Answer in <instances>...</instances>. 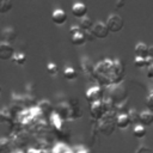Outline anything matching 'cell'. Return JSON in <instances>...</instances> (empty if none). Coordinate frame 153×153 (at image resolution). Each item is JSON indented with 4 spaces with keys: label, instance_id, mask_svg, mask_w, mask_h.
Instances as JSON below:
<instances>
[{
    "label": "cell",
    "instance_id": "1",
    "mask_svg": "<svg viewBox=\"0 0 153 153\" xmlns=\"http://www.w3.org/2000/svg\"><path fill=\"white\" fill-rule=\"evenodd\" d=\"M124 65L121 60L104 59L94 67L93 79L98 81L100 86H110L120 84L124 76Z\"/></svg>",
    "mask_w": 153,
    "mask_h": 153
},
{
    "label": "cell",
    "instance_id": "2",
    "mask_svg": "<svg viewBox=\"0 0 153 153\" xmlns=\"http://www.w3.org/2000/svg\"><path fill=\"white\" fill-rule=\"evenodd\" d=\"M127 96H128V90L121 82L108 86V99L114 105H118L122 102H124L127 99Z\"/></svg>",
    "mask_w": 153,
    "mask_h": 153
},
{
    "label": "cell",
    "instance_id": "3",
    "mask_svg": "<svg viewBox=\"0 0 153 153\" xmlns=\"http://www.w3.org/2000/svg\"><path fill=\"white\" fill-rule=\"evenodd\" d=\"M109 104H112L109 99H102V100H98V102L92 103L91 104V108H90V112H91L92 118L100 120L102 117H104L109 112V110H110Z\"/></svg>",
    "mask_w": 153,
    "mask_h": 153
},
{
    "label": "cell",
    "instance_id": "4",
    "mask_svg": "<svg viewBox=\"0 0 153 153\" xmlns=\"http://www.w3.org/2000/svg\"><path fill=\"white\" fill-rule=\"evenodd\" d=\"M100 124H99V130L104 134V135H111L115 130L116 126V118L110 117V114L108 112L104 117H102L100 120Z\"/></svg>",
    "mask_w": 153,
    "mask_h": 153
},
{
    "label": "cell",
    "instance_id": "5",
    "mask_svg": "<svg viewBox=\"0 0 153 153\" xmlns=\"http://www.w3.org/2000/svg\"><path fill=\"white\" fill-rule=\"evenodd\" d=\"M106 25H108L110 32L116 33V32H120V31L123 29V26H124V20H123V18H122L120 14L112 13V14H110V16L108 17V19H106Z\"/></svg>",
    "mask_w": 153,
    "mask_h": 153
},
{
    "label": "cell",
    "instance_id": "6",
    "mask_svg": "<svg viewBox=\"0 0 153 153\" xmlns=\"http://www.w3.org/2000/svg\"><path fill=\"white\" fill-rule=\"evenodd\" d=\"M14 48L12 47L11 43L8 42H0V60L2 61H8V60H12L13 56H14Z\"/></svg>",
    "mask_w": 153,
    "mask_h": 153
},
{
    "label": "cell",
    "instance_id": "7",
    "mask_svg": "<svg viewBox=\"0 0 153 153\" xmlns=\"http://www.w3.org/2000/svg\"><path fill=\"white\" fill-rule=\"evenodd\" d=\"M102 99H103V88L100 87V85L93 86L86 91V100L90 104L98 102V100H102Z\"/></svg>",
    "mask_w": 153,
    "mask_h": 153
},
{
    "label": "cell",
    "instance_id": "8",
    "mask_svg": "<svg viewBox=\"0 0 153 153\" xmlns=\"http://www.w3.org/2000/svg\"><path fill=\"white\" fill-rule=\"evenodd\" d=\"M92 32H93V35L96 36V38L103 39V38H106V37H108V35L110 33V30H109L106 23L97 22V23H94L93 26H92Z\"/></svg>",
    "mask_w": 153,
    "mask_h": 153
},
{
    "label": "cell",
    "instance_id": "9",
    "mask_svg": "<svg viewBox=\"0 0 153 153\" xmlns=\"http://www.w3.org/2000/svg\"><path fill=\"white\" fill-rule=\"evenodd\" d=\"M80 67H81V71H82V73H84V75H86L87 78H91V76H93V73H94V65H93V62L88 59V57H86V56H84L81 60H80Z\"/></svg>",
    "mask_w": 153,
    "mask_h": 153
},
{
    "label": "cell",
    "instance_id": "10",
    "mask_svg": "<svg viewBox=\"0 0 153 153\" xmlns=\"http://www.w3.org/2000/svg\"><path fill=\"white\" fill-rule=\"evenodd\" d=\"M71 11H72L73 17L81 19V18L86 17V14H87V6L84 2H75V4H73Z\"/></svg>",
    "mask_w": 153,
    "mask_h": 153
},
{
    "label": "cell",
    "instance_id": "11",
    "mask_svg": "<svg viewBox=\"0 0 153 153\" xmlns=\"http://www.w3.org/2000/svg\"><path fill=\"white\" fill-rule=\"evenodd\" d=\"M51 20L54 24L56 25H63L67 22V14L61 8H56L53 13H51Z\"/></svg>",
    "mask_w": 153,
    "mask_h": 153
},
{
    "label": "cell",
    "instance_id": "12",
    "mask_svg": "<svg viewBox=\"0 0 153 153\" xmlns=\"http://www.w3.org/2000/svg\"><path fill=\"white\" fill-rule=\"evenodd\" d=\"M1 38L2 41L5 42H8V43H13L17 38V31L12 27V26H7L5 27L2 31H1Z\"/></svg>",
    "mask_w": 153,
    "mask_h": 153
},
{
    "label": "cell",
    "instance_id": "13",
    "mask_svg": "<svg viewBox=\"0 0 153 153\" xmlns=\"http://www.w3.org/2000/svg\"><path fill=\"white\" fill-rule=\"evenodd\" d=\"M139 122H140L141 124H143L145 127L152 126V124H153V111H151L149 109L141 111V112H140Z\"/></svg>",
    "mask_w": 153,
    "mask_h": 153
},
{
    "label": "cell",
    "instance_id": "14",
    "mask_svg": "<svg viewBox=\"0 0 153 153\" xmlns=\"http://www.w3.org/2000/svg\"><path fill=\"white\" fill-rule=\"evenodd\" d=\"M130 123H131V122H130V118H129L128 114L122 112V114H118V115L116 116V126H117L120 129H127Z\"/></svg>",
    "mask_w": 153,
    "mask_h": 153
},
{
    "label": "cell",
    "instance_id": "15",
    "mask_svg": "<svg viewBox=\"0 0 153 153\" xmlns=\"http://www.w3.org/2000/svg\"><path fill=\"white\" fill-rule=\"evenodd\" d=\"M87 42V39H86V37H85V35H84V31L82 30H79V31H76L75 33H73V35H71V43L73 44V45H82V44H85Z\"/></svg>",
    "mask_w": 153,
    "mask_h": 153
},
{
    "label": "cell",
    "instance_id": "16",
    "mask_svg": "<svg viewBox=\"0 0 153 153\" xmlns=\"http://www.w3.org/2000/svg\"><path fill=\"white\" fill-rule=\"evenodd\" d=\"M153 63V57L152 56H147V57H142V56H135L134 59V65L137 68H143V67H148Z\"/></svg>",
    "mask_w": 153,
    "mask_h": 153
},
{
    "label": "cell",
    "instance_id": "17",
    "mask_svg": "<svg viewBox=\"0 0 153 153\" xmlns=\"http://www.w3.org/2000/svg\"><path fill=\"white\" fill-rule=\"evenodd\" d=\"M148 48H149V45H147V44L143 43V42L136 43V44H135V48H134L135 56H142V57L149 56V55H148Z\"/></svg>",
    "mask_w": 153,
    "mask_h": 153
},
{
    "label": "cell",
    "instance_id": "18",
    "mask_svg": "<svg viewBox=\"0 0 153 153\" xmlns=\"http://www.w3.org/2000/svg\"><path fill=\"white\" fill-rule=\"evenodd\" d=\"M38 109L42 115H50L53 112V106L48 100H41L38 103Z\"/></svg>",
    "mask_w": 153,
    "mask_h": 153
},
{
    "label": "cell",
    "instance_id": "19",
    "mask_svg": "<svg viewBox=\"0 0 153 153\" xmlns=\"http://www.w3.org/2000/svg\"><path fill=\"white\" fill-rule=\"evenodd\" d=\"M13 7L12 0H0V14L8 13Z\"/></svg>",
    "mask_w": 153,
    "mask_h": 153
},
{
    "label": "cell",
    "instance_id": "20",
    "mask_svg": "<svg viewBox=\"0 0 153 153\" xmlns=\"http://www.w3.org/2000/svg\"><path fill=\"white\" fill-rule=\"evenodd\" d=\"M133 134H134V136L135 137H137V139H141V137H143L145 135H146V127L143 126V124H136L135 127H134V129H133Z\"/></svg>",
    "mask_w": 153,
    "mask_h": 153
},
{
    "label": "cell",
    "instance_id": "21",
    "mask_svg": "<svg viewBox=\"0 0 153 153\" xmlns=\"http://www.w3.org/2000/svg\"><path fill=\"white\" fill-rule=\"evenodd\" d=\"M63 76H65V79H67V80H74V79H76V71L73 68V67H65V69H63Z\"/></svg>",
    "mask_w": 153,
    "mask_h": 153
},
{
    "label": "cell",
    "instance_id": "22",
    "mask_svg": "<svg viewBox=\"0 0 153 153\" xmlns=\"http://www.w3.org/2000/svg\"><path fill=\"white\" fill-rule=\"evenodd\" d=\"M93 22H92V19L91 18H88V17H84V18H81L80 19V27H81V30H90V29H92V26H93Z\"/></svg>",
    "mask_w": 153,
    "mask_h": 153
},
{
    "label": "cell",
    "instance_id": "23",
    "mask_svg": "<svg viewBox=\"0 0 153 153\" xmlns=\"http://www.w3.org/2000/svg\"><path fill=\"white\" fill-rule=\"evenodd\" d=\"M12 61L16 65H18V66H23L26 62V55L24 53H16L14 56H13V59H12Z\"/></svg>",
    "mask_w": 153,
    "mask_h": 153
},
{
    "label": "cell",
    "instance_id": "24",
    "mask_svg": "<svg viewBox=\"0 0 153 153\" xmlns=\"http://www.w3.org/2000/svg\"><path fill=\"white\" fill-rule=\"evenodd\" d=\"M10 140L6 137L0 139V153H8L10 151Z\"/></svg>",
    "mask_w": 153,
    "mask_h": 153
},
{
    "label": "cell",
    "instance_id": "25",
    "mask_svg": "<svg viewBox=\"0 0 153 153\" xmlns=\"http://www.w3.org/2000/svg\"><path fill=\"white\" fill-rule=\"evenodd\" d=\"M128 116L130 118V122L131 123H137L139 122V118H140V114L135 110V109H130L129 112H128Z\"/></svg>",
    "mask_w": 153,
    "mask_h": 153
},
{
    "label": "cell",
    "instance_id": "26",
    "mask_svg": "<svg viewBox=\"0 0 153 153\" xmlns=\"http://www.w3.org/2000/svg\"><path fill=\"white\" fill-rule=\"evenodd\" d=\"M47 71H48V73H49L50 75H55V74H57V72H59L57 65H56L55 62H49V63L47 65Z\"/></svg>",
    "mask_w": 153,
    "mask_h": 153
},
{
    "label": "cell",
    "instance_id": "27",
    "mask_svg": "<svg viewBox=\"0 0 153 153\" xmlns=\"http://www.w3.org/2000/svg\"><path fill=\"white\" fill-rule=\"evenodd\" d=\"M54 153H72V152L67 146H65L63 143H60L54 148Z\"/></svg>",
    "mask_w": 153,
    "mask_h": 153
},
{
    "label": "cell",
    "instance_id": "28",
    "mask_svg": "<svg viewBox=\"0 0 153 153\" xmlns=\"http://www.w3.org/2000/svg\"><path fill=\"white\" fill-rule=\"evenodd\" d=\"M10 120V112L6 109L0 110V122H5Z\"/></svg>",
    "mask_w": 153,
    "mask_h": 153
},
{
    "label": "cell",
    "instance_id": "29",
    "mask_svg": "<svg viewBox=\"0 0 153 153\" xmlns=\"http://www.w3.org/2000/svg\"><path fill=\"white\" fill-rule=\"evenodd\" d=\"M146 104H147L148 109H149L151 111H153V91H151L149 94L147 96V98H146Z\"/></svg>",
    "mask_w": 153,
    "mask_h": 153
},
{
    "label": "cell",
    "instance_id": "30",
    "mask_svg": "<svg viewBox=\"0 0 153 153\" xmlns=\"http://www.w3.org/2000/svg\"><path fill=\"white\" fill-rule=\"evenodd\" d=\"M82 31H84V35H85V37H86V39L88 42H92L96 38V36L92 32V29H90V30H82Z\"/></svg>",
    "mask_w": 153,
    "mask_h": 153
},
{
    "label": "cell",
    "instance_id": "31",
    "mask_svg": "<svg viewBox=\"0 0 153 153\" xmlns=\"http://www.w3.org/2000/svg\"><path fill=\"white\" fill-rule=\"evenodd\" d=\"M79 30H81L80 25H72L71 29H69V35H73V33H75V32L79 31Z\"/></svg>",
    "mask_w": 153,
    "mask_h": 153
},
{
    "label": "cell",
    "instance_id": "32",
    "mask_svg": "<svg viewBox=\"0 0 153 153\" xmlns=\"http://www.w3.org/2000/svg\"><path fill=\"white\" fill-rule=\"evenodd\" d=\"M147 78L148 79H153V63L147 67Z\"/></svg>",
    "mask_w": 153,
    "mask_h": 153
},
{
    "label": "cell",
    "instance_id": "33",
    "mask_svg": "<svg viewBox=\"0 0 153 153\" xmlns=\"http://www.w3.org/2000/svg\"><path fill=\"white\" fill-rule=\"evenodd\" d=\"M124 5H126V0H116L115 7H116L117 10H120V8H122Z\"/></svg>",
    "mask_w": 153,
    "mask_h": 153
},
{
    "label": "cell",
    "instance_id": "34",
    "mask_svg": "<svg viewBox=\"0 0 153 153\" xmlns=\"http://www.w3.org/2000/svg\"><path fill=\"white\" fill-rule=\"evenodd\" d=\"M148 55L153 57V45H149V48H148Z\"/></svg>",
    "mask_w": 153,
    "mask_h": 153
},
{
    "label": "cell",
    "instance_id": "35",
    "mask_svg": "<svg viewBox=\"0 0 153 153\" xmlns=\"http://www.w3.org/2000/svg\"><path fill=\"white\" fill-rule=\"evenodd\" d=\"M0 93H1V86H0Z\"/></svg>",
    "mask_w": 153,
    "mask_h": 153
}]
</instances>
